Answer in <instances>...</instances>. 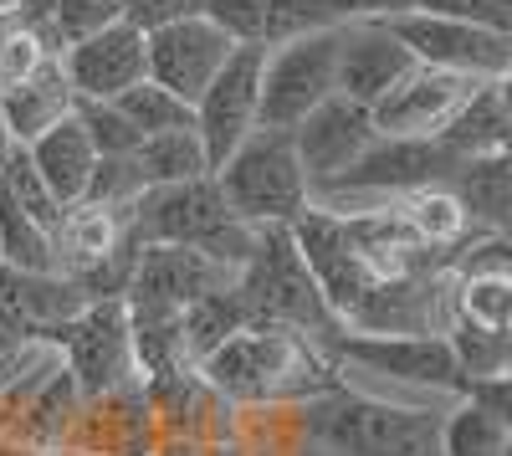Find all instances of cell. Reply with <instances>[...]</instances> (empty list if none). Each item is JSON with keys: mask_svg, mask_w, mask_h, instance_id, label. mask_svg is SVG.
Masks as SVG:
<instances>
[{"mask_svg": "<svg viewBox=\"0 0 512 456\" xmlns=\"http://www.w3.org/2000/svg\"><path fill=\"white\" fill-rule=\"evenodd\" d=\"M195 375L221 400L236 405H277V400L308 405L338 380L323 349L303 334H292V328H241Z\"/></svg>", "mask_w": 512, "mask_h": 456, "instance_id": "6da1fadb", "label": "cell"}, {"mask_svg": "<svg viewBox=\"0 0 512 456\" xmlns=\"http://www.w3.org/2000/svg\"><path fill=\"white\" fill-rule=\"evenodd\" d=\"M256 231L262 226H246L226 205L221 185L210 175L185 180V185L144 190L134 205H128V226H123V236L134 246H190V252L226 267L231 277L251 262Z\"/></svg>", "mask_w": 512, "mask_h": 456, "instance_id": "7a4b0ae2", "label": "cell"}, {"mask_svg": "<svg viewBox=\"0 0 512 456\" xmlns=\"http://www.w3.org/2000/svg\"><path fill=\"white\" fill-rule=\"evenodd\" d=\"M303 421L308 436L338 456H441V410L374 400L344 380L308 400Z\"/></svg>", "mask_w": 512, "mask_h": 456, "instance_id": "3957f363", "label": "cell"}, {"mask_svg": "<svg viewBox=\"0 0 512 456\" xmlns=\"http://www.w3.org/2000/svg\"><path fill=\"white\" fill-rule=\"evenodd\" d=\"M236 298H241L246 328H292V334L313 339L318 349L338 334V318L328 313L318 277L297 252L292 226L256 231V252L236 272Z\"/></svg>", "mask_w": 512, "mask_h": 456, "instance_id": "277c9868", "label": "cell"}, {"mask_svg": "<svg viewBox=\"0 0 512 456\" xmlns=\"http://www.w3.org/2000/svg\"><path fill=\"white\" fill-rule=\"evenodd\" d=\"M210 180L246 226H292L313 211V185L297 159L292 129H256Z\"/></svg>", "mask_w": 512, "mask_h": 456, "instance_id": "5b68a950", "label": "cell"}, {"mask_svg": "<svg viewBox=\"0 0 512 456\" xmlns=\"http://www.w3.org/2000/svg\"><path fill=\"white\" fill-rule=\"evenodd\" d=\"M41 344H52L62 354V369L72 375V385L82 390V400H98L108 390L139 385L134 369V328H128V308L123 298H98L88 303L72 323H57L41 334Z\"/></svg>", "mask_w": 512, "mask_h": 456, "instance_id": "8992f818", "label": "cell"}, {"mask_svg": "<svg viewBox=\"0 0 512 456\" xmlns=\"http://www.w3.org/2000/svg\"><path fill=\"white\" fill-rule=\"evenodd\" d=\"M338 36L344 26H323L292 36L262 57V129H297L318 103L338 93Z\"/></svg>", "mask_w": 512, "mask_h": 456, "instance_id": "52a82bcc", "label": "cell"}, {"mask_svg": "<svg viewBox=\"0 0 512 456\" xmlns=\"http://www.w3.org/2000/svg\"><path fill=\"white\" fill-rule=\"evenodd\" d=\"M328 359L369 369V375L420 385V390H441V395H466V375L456 364V349L446 334H338L323 344Z\"/></svg>", "mask_w": 512, "mask_h": 456, "instance_id": "ba28073f", "label": "cell"}, {"mask_svg": "<svg viewBox=\"0 0 512 456\" xmlns=\"http://www.w3.org/2000/svg\"><path fill=\"white\" fill-rule=\"evenodd\" d=\"M262 57L267 47H236L231 62L216 72V82L195 103V134H200L210 175L262 129Z\"/></svg>", "mask_w": 512, "mask_h": 456, "instance_id": "9c48e42d", "label": "cell"}, {"mask_svg": "<svg viewBox=\"0 0 512 456\" xmlns=\"http://www.w3.org/2000/svg\"><path fill=\"white\" fill-rule=\"evenodd\" d=\"M236 277L226 267H216L210 257L190 252V246H139L134 272L123 287V308L134 323L144 318H180L195 298L231 287Z\"/></svg>", "mask_w": 512, "mask_h": 456, "instance_id": "30bf717a", "label": "cell"}, {"mask_svg": "<svg viewBox=\"0 0 512 456\" xmlns=\"http://www.w3.org/2000/svg\"><path fill=\"white\" fill-rule=\"evenodd\" d=\"M384 26L405 41L420 67L456 72V77H472V82H497V77L512 72V36L466 26V21H446V16H425V11L395 16Z\"/></svg>", "mask_w": 512, "mask_h": 456, "instance_id": "8fae6325", "label": "cell"}, {"mask_svg": "<svg viewBox=\"0 0 512 456\" xmlns=\"http://www.w3.org/2000/svg\"><path fill=\"white\" fill-rule=\"evenodd\" d=\"M144 52H149V82L169 88L175 98H185L190 108L200 103V93L216 82V72L231 62L236 41L210 21V16H180L159 31H144Z\"/></svg>", "mask_w": 512, "mask_h": 456, "instance_id": "7c38bea8", "label": "cell"}, {"mask_svg": "<svg viewBox=\"0 0 512 456\" xmlns=\"http://www.w3.org/2000/svg\"><path fill=\"white\" fill-rule=\"evenodd\" d=\"M374 139H379L374 113H369L364 103H349L344 93H333L328 103H318V108L292 129L297 159H303V170H308V185H313V190L333 185L338 175H349L354 164L369 154Z\"/></svg>", "mask_w": 512, "mask_h": 456, "instance_id": "4fadbf2b", "label": "cell"}, {"mask_svg": "<svg viewBox=\"0 0 512 456\" xmlns=\"http://www.w3.org/2000/svg\"><path fill=\"white\" fill-rule=\"evenodd\" d=\"M62 77L77 103H113L128 88H139L149 77V52H144V31L113 21L108 31L72 41L62 52Z\"/></svg>", "mask_w": 512, "mask_h": 456, "instance_id": "5bb4252c", "label": "cell"}, {"mask_svg": "<svg viewBox=\"0 0 512 456\" xmlns=\"http://www.w3.org/2000/svg\"><path fill=\"white\" fill-rule=\"evenodd\" d=\"M482 82L472 77H456V72H436V67H420L400 82L395 93H384L369 113H374V129L384 139H441L446 123L461 113V103L472 98Z\"/></svg>", "mask_w": 512, "mask_h": 456, "instance_id": "9a60e30c", "label": "cell"}, {"mask_svg": "<svg viewBox=\"0 0 512 456\" xmlns=\"http://www.w3.org/2000/svg\"><path fill=\"white\" fill-rule=\"evenodd\" d=\"M415 72V57L384 21H354L338 36V93L349 103L374 108Z\"/></svg>", "mask_w": 512, "mask_h": 456, "instance_id": "2e32d148", "label": "cell"}, {"mask_svg": "<svg viewBox=\"0 0 512 456\" xmlns=\"http://www.w3.org/2000/svg\"><path fill=\"white\" fill-rule=\"evenodd\" d=\"M200 16L216 21L236 47H282L328 26L313 0H200Z\"/></svg>", "mask_w": 512, "mask_h": 456, "instance_id": "e0dca14e", "label": "cell"}, {"mask_svg": "<svg viewBox=\"0 0 512 456\" xmlns=\"http://www.w3.org/2000/svg\"><path fill=\"white\" fill-rule=\"evenodd\" d=\"M31 149V164H36V175L47 180V190H52V200L62 205H77L82 195H88V185H93V170H98V149H93V139H88V129L77 123V113L72 118H62L57 129H47L36 144H26Z\"/></svg>", "mask_w": 512, "mask_h": 456, "instance_id": "ac0fdd59", "label": "cell"}, {"mask_svg": "<svg viewBox=\"0 0 512 456\" xmlns=\"http://www.w3.org/2000/svg\"><path fill=\"white\" fill-rule=\"evenodd\" d=\"M77 98L62 77V62H52L47 72H36L26 82H11L0 88V118H6V134L16 144H36L47 129H57L62 118H72Z\"/></svg>", "mask_w": 512, "mask_h": 456, "instance_id": "d6986e66", "label": "cell"}, {"mask_svg": "<svg viewBox=\"0 0 512 456\" xmlns=\"http://www.w3.org/2000/svg\"><path fill=\"white\" fill-rule=\"evenodd\" d=\"M461 211L472 216L477 231H492V236H507L512 231V170L502 164V154L492 159H466L461 175L451 180Z\"/></svg>", "mask_w": 512, "mask_h": 456, "instance_id": "ffe728a7", "label": "cell"}, {"mask_svg": "<svg viewBox=\"0 0 512 456\" xmlns=\"http://www.w3.org/2000/svg\"><path fill=\"white\" fill-rule=\"evenodd\" d=\"M241 328H246V313H241V298H236V282H231V287H216V293H205V298H195V303L180 313V349H185V364L200 369L231 334H241Z\"/></svg>", "mask_w": 512, "mask_h": 456, "instance_id": "44dd1931", "label": "cell"}, {"mask_svg": "<svg viewBox=\"0 0 512 456\" xmlns=\"http://www.w3.org/2000/svg\"><path fill=\"white\" fill-rule=\"evenodd\" d=\"M400 211L405 221L415 226V236L436 252H461L472 236H482L472 226V216L461 211V200L451 185H431V190H415V195H400Z\"/></svg>", "mask_w": 512, "mask_h": 456, "instance_id": "7402d4cb", "label": "cell"}, {"mask_svg": "<svg viewBox=\"0 0 512 456\" xmlns=\"http://www.w3.org/2000/svg\"><path fill=\"white\" fill-rule=\"evenodd\" d=\"M128 159H134V170H139L144 190H159V185H185V180H205V175H210V164H205V149H200V134H195V129L144 139Z\"/></svg>", "mask_w": 512, "mask_h": 456, "instance_id": "603a6c76", "label": "cell"}, {"mask_svg": "<svg viewBox=\"0 0 512 456\" xmlns=\"http://www.w3.org/2000/svg\"><path fill=\"white\" fill-rule=\"evenodd\" d=\"M0 267L16 272H57V241L52 231H41L21 205L11 200V190L0 185Z\"/></svg>", "mask_w": 512, "mask_h": 456, "instance_id": "cb8c5ba5", "label": "cell"}, {"mask_svg": "<svg viewBox=\"0 0 512 456\" xmlns=\"http://www.w3.org/2000/svg\"><path fill=\"white\" fill-rule=\"evenodd\" d=\"M118 113L128 118V129H134L139 139H159V134H180V129H195V108L185 98H175L169 88H159V82H139V88H128L123 98H113Z\"/></svg>", "mask_w": 512, "mask_h": 456, "instance_id": "d4e9b609", "label": "cell"}, {"mask_svg": "<svg viewBox=\"0 0 512 456\" xmlns=\"http://www.w3.org/2000/svg\"><path fill=\"white\" fill-rule=\"evenodd\" d=\"M507 446H512V431L472 400H461L456 410L441 416V456H502Z\"/></svg>", "mask_w": 512, "mask_h": 456, "instance_id": "484cf974", "label": "cell"}, {"mask_svg": "<svg viewBox=\"0 0 512 456\" xmlns=\"http://www.w3.org/2000/svg\"><path fill=\"white\" fill-rule=\"evenodd\" d=\"M456 318L512 339V272L502 277H456Z\"/></svg>", "mask_w": 512, "mask_h": 456, "instance_id": "4316f807", "label": "cell"}, {"mask_svg": "<svg viewBox=\"0 0 512 456\" xmlns=\"http://www.w3.org/2000/svg\"><path fill=\"white\" fill-rule=\"evenodd\" d=\"M72 113H77L82 129H88L98 159H123V154H134L144 144L134 129H128V118L118 113V103H77Z\"/></svg>", "mask_w": 512, "mask_h": 456, "instance_id": "83f0119b", "label": "cell"}, {"mask_svg": "<svg viewBox=\"0 0 512 456\" xmlns=\"http://www.w3.org/2000/svg\"><path fill=\"white\" fill-rule=\"evenodd\" d=\"M52 21H57L62 52H67L72 41H88L108 31L113 21H123V11H118V0H52Z\"/></svg>", "mask_w": 512, "mask_h": 456, "instance_id": "f1b7e54d", "label": "cell"}, {"mask_svg": "<svg viewBox=\"0 0 512 456\" xmlns=\"http://www.w3.org/2000/svg\"><path fill=\"white\" fill-rule=\"evenodd\" d=\"M57 57L36 41V31L26 26H6L0 31V88H11V82H26L36 72H47Z\"/></svg>", "mask_w": 512, "mask_h": 456, "instance_id": "f546056e", "label": "cell"}, {"mask_svg": "<svg viewBox=\"0 0 512 456\" xmlns=\"http://www.w3.org/2000/svg\"><path fill=\"white\" fill-rule=\"evenodd\" d=\"M420 11L482 26V31H497V36H512V0H420Z\"/></svg>", "mask_w": 512, "mask_h": 456, "instance_id": "4dcf8cb0", "label": "cell"}, {"mask_svg": "<svg viewBox=\"0 0 512 456\" xmlns=\"http://www.w3.org/2000/svg\"><path fill=\"white\" fill-rule=\"evenodd\" d=\"M328 16V26H354V21H395L420 11V0H313Z\"/></svg>", "mask_w": 512, "mask_h": 456, "instance_id": "1f68e13d", "label": "cell"}, {"mask_svg": "<svg viewBox=\"0 0 512 456\" xmlns=\"http://www.w3.org/2000/svg\"><path fill=\"white\" fill-rule=\"evenodd\" d=\"M118 11H123L128 26L159 31V26L180 21V16H195V11H200V0H118Z\"/></svg>", "mask_w": 512, "mask_h": 456, "instance_id": "d6a6232c", "label": "cell"}, {"mask_svg": "<svg viewBox=\"0 0 512 456\" xmlns=\"http://www.w3.org/2000/svg\"><path fill=\"white\" fill-rule=\"evenodd\" d=\"M461 400H472V405H482L487 416H497L507 431H512V380L507 375H492V380H472L466 385V395Z\"/></svg>", "mask_w": 512, "mask_h": 456, "instance_id": "836d02e7", "label": "cell"}, {"mask_svg": "<svg viewBox=\"0 0 512 456\" xmlns=\"http://www.w3.org/2000/svg\"><path fill=\"white\" fill-rule=\"evenodd\" d=\"M154 456H226V451L210 446V441H195V436H175V441L154 446Z\"/></svg>", "mask_w": 512, "mask_h": 456, "instance_id": "e575fe53", "label": "cell"}, {"mask_svg": "<svg viewBox=\"0 0 512 456\" xmlns=\"http://www.w3.org/2000/svg\"><path fill=\"white\" fill-rule=\"evenodd\" d=\"M26 11V0H0V26H16Z\"/></svg>", "mask_w": 512, "mask_h": 456, "instance_id": "d590c367", "label": "cell"}, {"mask_svg": "<svg viewBox=\"0 0 512 456\" xmlns=\"http://www.w3.org/2000/svg\"><path fill=\"white\" fill-rule=\"evenodd\" d=\"M41 456H98V451H88V446H52V451H41Z\"/></svg>", "mask_w": 512, "mask_h": 456, "instance_id": "8d00e7d4", "label": "cell"}, {"mask_svg": "<svg viewBox=\"0 0 512 456\" xmlns=\"http://www.w3.org/2000/svg\"><path fill=\"white\" fill-rule=\"evenodd\" d=\"M11 149H16V139L6 134V118H0V164H6V154H11Z\"/></svg>", "mask_w": 512, "mask_h": 456, "instance_id": "74e56055", "label": "cell"}, {"mask_svg": "<svg viewBox=\"0 0 512 456\" xmlns=\"http://www.w3.org/2000/svg\"><path fill=\"white\" fill-rule=\"evenodd\" d=\"M502 375H507V380H512V359H507V369H502Z\"/></svg>", "mask_w": 512, "mask_h": 456, "instance_id": "f35d334b", "label": "cell"}, {"mask_svg": "<svg viewBox=\"0 0 512 456\" xmlns=\"http://www.w3.org/2000/svg\"><path fill=\"white\" fill-rule=\"evenodd\" d=\"M502 456H512V446H507V451H502Z\"/></svg>", "mask_w": 512, "mask_h": 456, "instance_id": "ab89813d", "label": "cell"}, {"mask_svg": "<svg viewBox=\"0 0 512 456\" xmlns=\"http://www.w3.org/2000/svg\"><path fill=\"white\" fill-rule=\"evenodd\" d=\"M507 241H512V231H507Z\"/></svg>", "mask_w": 512, "mask_h": 456, "instance_id": "60d3db41", "label": "cell"}]
</instances>
